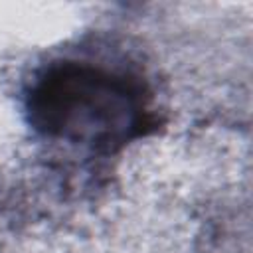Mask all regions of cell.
Wrapping results in <instances>:
<instances>
[{
    "label": "cell",
    "instance_id": "cell-1",
    "mask_svg": "<svg viewBox=\"0 0 253 253\" xmlns=\"http://www.w3.org/2000/svg\"><path fill=\"white\" fill-rule=\"evenodd\" d=\"M148 103V89L138 77L65 59L34 81L26 109L40 134L113 154L158 128Z\"/></svg>",
    "mask_w": 253,
    "mask_h": 253
}]
</instances>
